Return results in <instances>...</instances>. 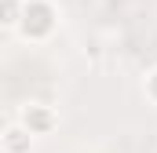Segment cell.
Returning a JSON list of instances; mask_svg holds the SVG:
<instances>
[{
	"label": "cell",
	"mask_w": 157,
	"mask_h": 153,
	"mask_svg": "<svg viewBox=\"0 0 157 153\" xmlns=\"http://www.w3.org/2000/svg\"><path fill=\"white\" fill-rule=\"evenodd\" d=\"M62 22V11L55 0H26V11H22V22H18V37L29 40V44H44V40L55 37Z\"/></svg>",
	"instance_id": "1"
},
{
	"label": "cell",
	"mask_w": 157,
	"mask_h": 153,
	"mask_svg": "<svg viewBox=\"0 0 157 153\" xmlns=\"http://www.w3.org/2000/svg\"><path fill=\"white\" fill-rule=\"evenodd\" d=\"M15 117H18V120H22V124H26L37 139H40V135H51V131L59 128V113H55V106L37 102V99H33V102H22Z\"/></svg>",
	"instance_id": "2"
},
{
	"label": "cell",
	"mask_w": 157,
	"mask_h": 153,
	"mask_svg": "<svg viewBox=\"0 0 157 153\" xmlns=\"http://www.w3.org/2000/svg\"><path fill=\"white\" fill-rule=\"evenodd\" d=\"M33 146H37V135L18 117H11L0 131V153H33Z\"/></svg>",
	"instance_id": "3"
},
{
	"label": "cell",
	"mask_w": 157,
	"mask_h": 153,
	"mask_svg": "<svg viewBox=\"0 0 157 153\" xmlns=\"http://www.w3.org/2000/svg\"><path fill=\"white\" fill-rule=\"evenodd\" d=\"M22 11H26V0H0V26L7 33H18Z\"/></svg>",
	"instance_id": "4"
},
{
	"label": "cell",
	"mask_w": 157,
	"mask_h": 153,
	"mask_svg": "<svg viewBox=\"0 0 157 153\" xmlns=\"http://www.w3.org/2000/svg\"><path fill=\"white\" fill-rule=\"evenodd\" d=\"M139 88H143V99H146L150 106H157V66H150V69L143 73V84H139Z\"/></svg>",
	"instance_id": "5"
}]
</instances>
